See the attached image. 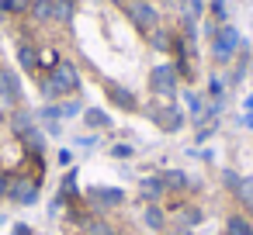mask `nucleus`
Instances as JSON below:
<instances>
[{
  "instance_id": "7ed1b4c3",
  "label": "nucleus",
  "mask_w": 253,
  "mask_h": 235,
  "mask_svg": "<svg viewBox=\"0 0 253 235\" xmlns=\"http://www.w3.org/2000/svg\"><path fill=\"white\" fill-rule=\"evenodd\" d=\"M132 21H135L142 32H149V35L160 28V14H156V7L142 4V0H139V4H132Z\"/></svg>"
},
{
  "instance_id": "c9c22d12",
  "label": "nucleus",
  "mask_w": 253,
  "mask_h": 235,
  "mask_svg": "<svg viewBox=\"0 0 253 235\" xmlns=\"http://www.w3.org/2000/svg\"><path fill=\"white\" fill-rule=\"evenodd\" d=\"M0 125H4V114H0Z\"/></svg>"
},
{
  "instance_id": "aec40b11",
  "label": "nucleus",
  "mask_w": 253,
  "mask_h": 235,
  "mask_svg": "<svg viewBox=\"0 0 253 235\" xmlns=\"http://www.w3.org/2000/svg\"><path fill=\"white\" fill-rule=\"evenodd\" d=\"M25 128H32V121H28V114H14V132L21 135Z\"/></svg>"
},
{
  "instance_id": "f03ea898",
  "label": "nucleus",
  "mask_w": 253,
  "mask_h": 235,
  "mask_svg": "<svg viewBox=\"0 0 253 235\" xmlns=\"http://www.w3.org/2000/svg\"><path fill=\"white\" fill-rule=\"evenodd\" d=\"M149 87H153L156 94H163V97H173V94H177V73H173L170 66H156V69L149 73Z\"/></svg>"
},
{
  "instance_id": "ddd939ff",
  "label": "nucleus",
  "mask_w": 253,
  "mask_h": 235,
  "mask_svg": "<svg viewBox=\"0 0 253 235\" xmlns=\"http://www.w3.org/2000/svg\"><path fill=\"white\" fill-rule=\"evenodd\" d=\"M52 18H59V21H70L73 18V0H52Z\"/></svg>"
},
{
  "instance_id": "5701e85b",
  "label": "nucleus",
  "mask_w": 253,
  "mask_h": 235,
  "mask_svg": "<svg viewBox=\"0 0 253 235\" xmlns=\"http://www.w3.org/2000/svg\"><path fill=\"white\" fill-rule=\"evenodd\" d=\"M153 45H156V49H170V38H167L163 32H153Z\"/></svg>"
},
{
  "instance_id": "2f4dec72",
  "label": "nucleus",
  "mask_w": 253,
  "mask_h": 235,
  "mask_svg": "<svg viewBox=\"0 0 253 235\" xmlns=\"http://www.w3.org/2000/svg\"><path fill=\"white\" fill-rule=\"evenodd\" d=\"M4 194H7V180H4V176H0V197H4Z\"/></svg>"
},
{
  "instance_id": "1a4fd4ad",
  "label": "nucleus",
  "mask_w": 253,
  "mask_h": 235,
  "mask_svg": "<svg viewBox=\"0 0 253 235\" xmlns=\"http://www.w3.org/2000/svg\"><path fill=\"white\" fill-rule=\"evenodd\" d=\"M225 235H253V225L246 218H229L225 221Z\"/></svg>"
},
{
  "instance_id": "2eb2a0df",
  "label": "nucleus",
  "mask_w": 253,
  "mask_h": 235,
  "mask_svg": "<svg viewBox=\"0 0 253 235\" xmlns=\"http://www.w3.org/2000/svg\"><path fill=\"white\" fill-rule=\"evenodd\" d=\"M146 225H149L153 232H160V228H163V211H160V207H149V211H146Z\"/></svg>"
},
{
  "instance_id": "c85d7f7f",
  "label": "nucleus",
  "mask_w": 253,
  "mask_h": 235,
  "mask_svg": "<svg viewBox=\"0 0 253 235\" xmlns=\"http://www.w3.org/2000/svg\"><path fill=\"white\" fill-rule=\"evenodd\" d=\"M211 11H215L218 18H225V4H222V0H215V4H211Z\"/></svg>"
},
{
  "instance_id": "a211bd4d",
  "label": "nucleus",
  "mask_w": 253,
  "mask_h": 235,
  "mask_svg": "<svg viewBox=\"0 0 253 235\" xmlns=\"http://www.w3.org/2000/svg\"><path fill=\"white\" fill-rule=\"evenodd\" d=\"M160 190H163V183H160V180H146V183H142V197H146V201L160 197Z\"/></svg>"
},
{
  "instance_id": "cd10ccee",
  "label": "nucleus",
  "mask_w": 253,
  "mask_h": 235,
  "mask_svg": "<svg viewBox=\"0 0 253 235\" xmlns=\"http://www.w3.org/2000/svg\"><path fill=\"white\" fill-rule=\"evenodd\" d=\"M59 114H80V104H66V107H59Z\"/></svg>"
},
{
  "instance_id": "e433bc0d",
  "label": "nucleus",
  "mask_w": 253,
  "mask_h": 235,
  "mask_svg": "<svg viewBox=\"0 0 253 235\" xmlns=\"http://www.w3.org/2000/svg\"><path fill=\"white\" fill-rule=\"evenodd\" d=\"M177 235H187V232H177Z\"/></svg>"
},
{
  "instance_id": "f704fd0d",
  "label": "nucleus",
  "mask_w": 253,
  "mask_h": 235,
  "mask_svg": "<svg viewBox=\"0 0 253 235\" xmlns=\"http://www.w3.org/2000/svg\"><path fill=\"white\" fill-rule=\"evenodd\" d=\"M115 4H135V0H115Z\"/></svg>"
},
{
  "instance_id": "72a5a7b5",
  "label": "nucleus",
  "mask_w": 253,
  "mask_h": 235,
  "mask_svg": "<svg viewBox=\"0 0 253 235\" xmlns=\"http://www.w3.org/2000/svg\"><path fill=\"white\" fill-rule=\"evenodd\" d=\"M246 111H253V97H246Z\"/></svg>"
},
{
  "instance_id": "423d86ee",
  "label": "nucleus",
  "mask_w": 253,
  "mask_h": 235,
  "mask_svg": "<svg viewBox=\"0 0 253 235\" xmlns=\"http://www.w3.org/2000/svg\"><path fill=\"white\" fill-rule=\"evenodd\" d=\"M108 97H111L118 107H125V111H132V107H135V97H132V90H125L122 83H108Z\"/></svg>"
},
{
  "instance_id": "f8f14e48",
  "label": "nucleus",
  "mask_w": 253,
  "mask_h": 235,
  "mask_svg": "<svg viewBox=\"0 0 253 235\" xmlns=\"http://www.w3.org/2000/svg\"><path fill=\"white\" fill-rule=\"evenodd\" d=\"M32 14L39 18V21H52V0H35V4H32Z\"/></svg>"
},
{
  "instance_id": "473e14b6",
  "label": "nucleus",
  "mask_w": 253,
  "mask_h": 235,
  "mask_svg": "<svg viewBox=\"0 0 253 235\" xmlns=\"http://www.w3.org/2000/svg\"><path fill=\"white\" fill-rule=\"evenodd\" d=\"M14 235H28V228H25V225H18V228H14Z\"/></svg>"
},
{
  "instance_id": "6e6552de",
  "label": "nucleus",
  "mask_w": 253,
  "mask_h": 235,
  "mask_svg": "<svg viewBox=\"0 0 253 235\" xmlns=\"http://www.w3.org/2000/svg\"><path fill=\"white\" fill-rule=\"evenodd\" d=\"M84 125H87V128H108V125H111V118H108L104 111L90 107V111H84Z\"/></svg>"
},
{
  "instance_id": "dca6fc26",
  "label": "nucleus",
  "mask_w": 253,
  "mask_h": 235,
  "mask_svg": "<svg viewBox=\"0 0 253 235\" xmlns=\"http://www.w3.org/2000/svg\"><path fill=\"white\" fill-rule=\"evenodd\" d=\"M28 4H32V0H0V11H4V14H11V11H28Z\"/></svg>"
},
{
  "instance_id": "39448f33",
  "label": "nucleus",
  "mask_w": 253,
  "mask_h": 235,
  "mask_svg": "<svg viewBox=\"0 0 253 235\" xmlns=\"http://www.w3.org/2000/svg\"><path fill=\"white\" fill-rule=\"evenodd\" d=\"M18 97H21V87H18L14 73L0 69V101H18Z\"/></svg>"
},
{
  "instance_id": "0eeeda50",
  "label": "nucleus",
  "mask_w": 253,
  "mask_h": 235,
  "mask_svg": "<svg viewBox=\"0 0 253 235\" xmlns=\"http://www.w3.org/2000/svg\"><path fill=\"white\" fill-rule=\"evenodd\" d=\"M7 194H11L14 201H21V204H32V201L39 197V190H35V187H28V180H21V183H14V187H11Z\"/></svg>"
},
{
  "instance_id": "f257e3e1",
  "label": "nucleus",
  "mask_w": 253,
  "mask_h": 235,
  "mask_svg": "<svg viewBox=\"0 0 253 235\" xmlns=\"http://www.w3.org/2000/svg\"><path fill=\"white\" fill-rule=\"evenodd\" d=\"M80 87V76H77V69L73 66H56V73H52V80L45 83V94L49 97H59V94H73Z\"/></svg>"
},
{
  "instance_id": "a878e982",
  "label": "nucleus",
  "mask_w": 253,
  "mask_h": 235,
  "mask_svg": "<svg viewBox=\"0 0 253 235\" xmlns=\"http://www.w3.org/2000/svg\"><path fill=\"white\" fill-rule=\"evenodd\" d=\"M56 63H59V56H56L52 49H45V52H42V66H56Z\"/></svg>"
},
{
  "instance_id": "7c9ffc66",
  "label": "nucleus",
  "mask_w": 253,
  "mask_h": 235,
  "mask_svg": "<svg viewBox=\"0 0 253 235\" xmlns=\"http://www.w3.org/2000/svg\"><path fill=\"white\" fill-rule=\"evenodd\" d=\"M243 125H246V128H253V111H246V118H243Z\"/></svg>"
},
{
  "instance_id": "f3484780",
  "label": "nucleus",
  "mask_w": 253,
  "mask_h": 235,
  "mask_svg": "<svg viewBox=\"0 0 253 235\" xmlns=\"http://www.w3.org/2000/svg\"><path fill=\"white\" fill-rule=\"evenodd\" d=\"M21 138H25V142H28L35 152H42V135H39L35 128H25V132H21Z\"/></svg>"
},
{
  "instance_id": "6ab92c4d",
  "label": "nucleus",
  "mask_w": 253,
  "mask_h": 235,
  "mask_svg": "<svg viewBox=\"0 0 253 235\" xmlns=\"http://www.w3.org/2000/svg\"><path fill=\"white\" fill-rule=\"evenodd\" d=\"M87 232H90V235H115L104 221H90V228H87Z\"/></svg>"
},
{
  "instance_id": "393cba45",
  "label": "nucleus",
  "mask_w": 253,
  "mask_h": 235,
  "mask_svg": "<svg viewBox=\"0 0 253 235\" xmlns=\"http://www.w3.org/2000/svg\"><path fill=\"white\" fill-rule=\"evenodd\" d=\"M18 56H21V63H25V66H28V69H32V66H35V52H32V49H21V52H18Z\"/></svg>"
},
{
  "instance_id": "4be33fe9",
  "label": "nucleus",
  "mask_w": 253,
  "mask_h": 235,
  "mask_svg": "<svg viewBox=\"0 0 253 235\" xmlns=\"http://www.w3.org/2000/svg\"><path fill=\"white\" fill-rule=\"evenodd\" d=\"M198 221H201V211L198 207H187L184 211V225H198Z\"/></svg>"
},
{
  "instance_id": "c756f323",
  "label": "nucleus",
  "mask_w": 253,
  "mask_h": 235,
  "mask_svg": "<svg viewBox=\"0 0 253 235\" xmlns=\"http://www.w3.org/2000/svg\"><path fill=\"white\" fill-rule=\"evenodd\" d=\"M222 176H225V183H229V187H239V180H236V173H229V169H225Z\"/></svg>"
},
{
  "instance_id": "4468645a",
  "label": "nucleus",
  "mask_w": 253,
  "mask_h": 235,
  "mask_svg": "<svg viewBox=\"0 0 253 235\" xmlns=\"http://www.w3.org/2000/svg\"><path fill=\"white\" fill-rule=\"evenodd\" d=\"M163 125H167V132H177V128L184 125L180 111H177V107H167V111H163Z\"/></svg>"
},
{
  "instance_id": "bb28decb",
  "label": "nucleus",
  "mask_w": 253,
  "mask_h": 235,
  "mask_svg": "<svg viewBox=\"0 0 253 235\" xmlns=\"http://www.w3.org/2000/svg\"><path fill=\"white\" fill-rule=\"evenodd\" d=\"M42 118H45V121H56V118H59V107H42Z\"/></svg>"
},
{
  "instance_id": "412c9836",
  "label": "nucleus",
  "mask_w": 253,
  "mask_h": 235,
  "mask_svg": "<svg viewBox=\"0 0 253 235\" xmlns=\"http://www.w3.org/2000/svg\"><path fill=\"white\" fill-rule=\"evenodd\" d=\"M111 156L115 159H128L132 156V145H111Z\"/></svg>"
},
{
  "instance_id": "9d476101",
  "label": "nucleus",
  "mask_w": 253,
  "mask_h": 235,
  "mask_svg": "<svg viewBox=\"0 0 253 235\" xmlns=\"http://www.w3.org/2000/svg\"><path fill=\"white\" fill-rule=\"evenodd\" d=\"M160 183H163V187H173V190H180V187H187V176H184L180 169H167Z\"/></svg>"
},
{
  "instance_id": "9b49d317",
  "label": "nucleus",
  "mask_w": 253,
  "mask_h": 235,
  "mask_svg": "<svg viewBox=\"0 0 253 235\" xmlns=\"http://www.w3.org/2000/svg\"><path fill=\"white\" fill-rule=\"evenodd\" d=\"M90 201H97V204H122V190H90Z\"/></svg>"
},
{
  "instance_id": "20e7f679",
  "label": "nucleus",
  "mask_w": 253,
  "mask_h": 235,
  "mask_svg": "<svg viewBox=\"0 0 253 235\" xmlns=\"http://www.w3.org/2000/svg\"><path fill=\"white\" fill-rule=\"evenodd\" d=\"M236 49H239V32L225 25V28L215 35V56H218V59H232Z\"/></svg>"
},
{
  "instance_id": "b1692460",
  "label": "nucleus",
  "mask_w": 253,
  "mask_h": 235,
  "mask_svg": "<svg viewBox=\"0 0 253 235\" xmlns=\"http://www.w3.org/2000/svg\"><path fill=\"white\" fill-rule=\"evenodd\" d=\"M187 107H191V114H194V118H201V101H198L194 94H187Z\"/></svg>"
}]
</instances>
